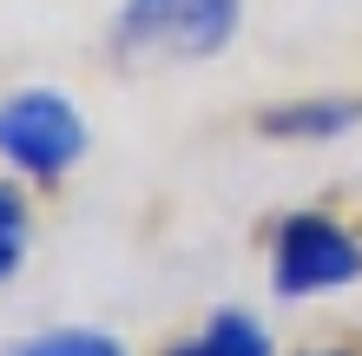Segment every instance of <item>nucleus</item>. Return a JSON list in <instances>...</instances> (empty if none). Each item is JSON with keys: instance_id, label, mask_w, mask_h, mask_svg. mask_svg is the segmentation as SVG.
Returning a JSON list of instances; mask_svg holds the SVG:
<instances>
[{"instance_id": "nucleus-5", "label": "nucleus", "mask_w": 362, "mask_h": 356, "mask_svg": "<svg viewBox=\"0 0 362 356\" xmlns=\"http://www.w3.org/2000/svg\"><path fill=\"white\" fill-rule=\"evenodd\" d=\"M165 356H270V330L257 317H244V310H218L198 337L172 343Z\"/></svg>"}, {"instance_id": "nucleus-4", "label": "nucleus", "mask_w": 362, "mask_h": 356, "mask_svg": "<svg viewBox=\"0 0 362 356\" xmlns=\"http://www.w3.org/2000/svg\"><path fill=\"white\" fill-rule=\"evenodd\" d=\"M356 119H362L356 99H343V93H303V99L270 106L257 119V132L276 139V145H329V139H343Z\"/></svg>"}, {"instance_id": "nucleus-8", "label": "nucleus", "mask_w": 362, "mask_h": 356, "mask_svg": "<svg viewBox=\"0 0 362 356\" xmlns=\"http://www.w3.org/2000/svg\"><path fill=\"white\" fill-rule=\"evenodd\" d=\"M316 356H349V350H316Z\"/></svg>"}, {"instance_id": "nucleus-2", "label": "nucleus", "mask_w": 362, "mask_h": 356, "mask_svg": "<svg viewBox=\"0 0 362 356\" xmlns=\"http://www.w3.org/2000/svg\"><path fill=\"white\" fill-rule=\"evenodd\" d=\"M86 145H93V132H86L79 106L59 86H20V93L0 99V159L20 178L59 185L86 159Z\"/></svg>"}, {"instance_id": "nucleus-1", "label": "nucleus", "mask_w": 362, "mask_h": 356, "mask_svg": "<svg viewBox=\"0 0 362 356\" xmlns=\"http://www.w3.org/2000/svg\"><path fill=\"white\" fill-rule=\"evenodd\" d=\"M244 0H125L112 20V53L125 67L211 59L238 40Z\"/></svg>"}, {"instance_id": "nucleus-3", "label": "nucleus", "mask_w": 362, "mask_h": 356, "mask_svg": "<svg viewBox=\"0 0 362 356\" xmlns=\"http://www.w3.org/2000/svg\"><path fill=\"white\" fill-rule=\"evenodd\" d=\"M362 284V238L329 212H290L270 238V290L284 304H310L329 290Z\"/></svg>"}, {"instance_id": "nucleus-6", "label": "nucleus", "mask_w": 362, "mask_h": 356, "mask_svg": "<svg viewBox=\"0 0 362 356\" xmlns=\"http://www.w3.org/2000/svg\"><path fill=\"white\" fill-rule=\"evenodd\" d=\"M0 356H132L112 330H40V337L0 350Z\"/></svg>"}, {"instance_id": "nucleus-7", "label": "nucleus", "mask_w": 362, "mask_h": 356, "mask_svg": "<svg viewBox=\"0 0 362 356\" xmlns=\"http://www.w3.org/2000/svg\"><path fill=\"white\" fill-rule=\"evenodd\" d=\"M27 238H33V218H27V198L13 185H0V284L27 264Z\"/></svg>"}]
</instances>
